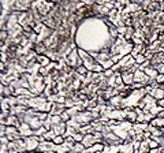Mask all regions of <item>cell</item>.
Here are the masks:
<instances>
[{"mask_svg": "<svg viewBox=\"0 0 164 153\" xmlns=\"http://www.w3.org/2000/svg\"><path fill=\"white\" fill-rule=\"evenodd\" d=\"M25 142H26V148H27V152H36L37 148L40 146V142L36 137H29V138H25Z\"/></svg>", "mask_w": 164, "mask_h": 153, "instance_id": "cell-1", "label": "cell"}, {"mask_svg": "<svg viewBox=\"0 0 164 153\" xmlns=\"http://www.w3.org/2000/svg\"><path fill=\"white\" fill-rule=\"evenodd\" d=\"M19 133H20V135H22V138H29V137H33V135H34V131L30 128V126L27 123L20 124Z\"/></svg>", "mask_w": 164, "mask_h": 153, "instance_id": "cell-2", "label": "cell"}, {"mask_svg": "<svg viewBox=\"0 0 164 153\" xmlns=\"http://www.w3.org/2000/svg\"><path fill=\"white\" fill-rule=\"evenodd\" d=\"M20 124H22V122H20V119L18 116H15V115H10V116L6 119V126H14L19 130Z\"/></svg>", "mask_w": 164, "mask_h": 153, "instance_id": "cell-3", "label": "cell"}, {"mask_svg": "<svg viewBox=\"0 0 164 153\" xmlns=\"http://www.w3.org/2000/svg\"><path fill=\"white\" fill-rule=\"evenodd\" d=\"M36 62L39 63L41 67H48L52 62H51V59L47 56V55H37L36 56Z\"/></svg>", "mask_w": 164, "mask_h": 153, "instance_id": "cell-4", "label": "cell"}, {"mask_svg": "<svg viewBox=\"0 0 164 153\" xmlns=\"http://www.w3.org/2000/svg\"><path fill=\"white\" fill-rule=\"evenodd\" d=\"M122 78H123V83H125L126 86H133L135 82L133 72H125V74H122Z\"/></svg>", "mask_w": 164, "mask_h": 153, "instance_id": "cell-5", "label": "cell"}, {"mask_svg": "<svg viewBox=\"0 0 164 153\" xmlns=\"http://www.w3.org/2000/svg\"><path fill=\"white\" fill-rule=\"evenodd\" d=\"M34 52H36L37 55H47L48 48H47L45 43H37L36 47H34Z\"/></svg>", "mask_w": 164, "mask_h": 153, "instance_id": "cell-6", "label": "cell"}, {"mask_svg": "<svg viewBox=\"0 0 164 153\" xmlns=\"http://www.w3.org/2000/svg\"><path fill=\"white\" fill-rule=\"evenodd\" d=\"M52 130L56 133V135H64V133H66L67 130V123H60V124H56V126H53Z\"/></svg>", "mask_w": 164, "mask_h": 153, "instance_id": "cell-7", "label": "cell"}, {"mask_svg": "<svg viewBox=\"0 0 164 153\" xmlns=\"http://www.w3.org/2000/svg\"><path fill=\"white\" fill-rule=\"evenodd\" d=\"M144 72H145L146 75H148L149 79H157V76H159V72H157V70L155 67H149L146 68V70H144Z\"/></svg>", "mask_w": 164, "mask_h": 153, "instance_id": "cell-8", "label": "cell"}, {"mask_svg": "<svg viewBox=\"0 0 164 153\" xmlns=\"http://www.w3.org/2000/svg\"><path fill=\"white\" fill-rule=\"evenodd\" d=\"M77 52H78V56H80V59H81L82 62H86V60H89V59L92 58V55L89 53L88 51L82 49V48H78V49H77Z\"/></svg>", "mask_w": 164, "mask_h": 153, "instance_id": "cell-9", "label": "cell"}, {"mask_svg": "<svg viewBox=\"0 0 164 153\" xmlns=\"http://www.w3.org/2000/svg\"><path fill=\"white\" fill-rule=\"evenodd\" d=\"M150 96H152L156 101L157 100H162V99H164V90L162 88H156V89H153V92Z\"/></svg>", "mask_w": 164, "mask_h": 153, "instance_id": "cell-10", "label": "cell"}, {"mask_svg": "<svg viewBox=\"0 0 164 153\" xmlns=\"http://www.w3.org/2000/svg\"><path fill=\"white\" fill-rule=\"evenodd\" d=\"M137 118H138V115L134 111H131V112H127V116H126V120L130 122V123H137Z\"/></svg>", "mask_w": 164, "mask_h": 153, "instance_id": "cell-11", "label": "cell"}, {"mask_svg": "<svg viewBox=\"0 0 164 153\" xmlns=\"http://www.w3.org/2000/svg\"><path fill=\"white\" fill-rule=\"evenodd\" d=\"M52 142L56 145V146H62V145H64V142H66V138H64L63 135H56Z\"/></svg>", "mask_w": 164, "mask_h": 153, "instance_id": "cell-12", "label": "cell"}, {"mask_svg": "<svg viewBox=\"0 0 164 153\" xmlns=\"http://www.w3.org/2000/svg\"><path fill=\"white\" fill-rule=\"evenodd\" d=\"M44 138H45V141H49V142H52L55 140V137H56V133H55L53 130H49V131H47L45 134L43 135Z\"/></svg>", "mask_w": 164, "mask_h": 153, "instance_id": "cell-13", "label": "cell"}, {"mask_svg": "<svg viewBox=\"0 0 164 153\" xmlns=\"http://www.w3.org/2000/svg\"><path fill=\"white\" fill-rule=\"evenodd\" d=\"M162 111H163V109H162V108H160V107H159V105H157V104H156V105H155V107H152V108H150V109H149V114H150V115H152V116H155V118H157V116H159V114H160V112H162Z\"/></svg>", "mask_w": 164, "mask_h": 153, "instance_id": "cell-14", "label": "cell"}, {"mask_svg": "<svg viewBox=\"0 0 164 153\" xmlns=\"http://www.w3.org/2000/svg\"><path fill=\"white\" fill-rule=\"evenodd\" d=\"M134 60H135V63L138 64V66H141V64H144L146 62V58H145V55L138 53L137 56H134Z\"/></svg>", "mask_w": 164, "mask_h": 153, "instance_id": "cell-15", "label": "cell"}, {"mask_svg": "<svg viewBox=\"0 0 164 153\" xmlns=\"http://www.w3.org/2000/svg\"><path fill=\"white\" fill-rule=\"evenodd\" d=\"M6 100H7V103H8L11 107L18 105V97H16V96H10V97H7Z\"/></svg>", "mask_w": 164, "mask_h": 153, "instance_id": "cell-16", "label": "cell"}, {"mask_svg": "<svg viewBox=\"0 0 164 153\" xmlns=\"http://www.w3.org/2000/svg\"><path fill=\"white\" fill-rule=\"evenodd\" d=\"M75 71H77V74H80V75H82V76H85V75L88 74V70L85 68V66H84V64L80 66V67H78Z\"/></svg>", "mask_w": 164, "mask_h": 153, "instance_id": "cell-17", "label": "cell"}, {"mask_svg": "<svg viewBox=\"0 0 164 153\" xmlns=\"http://www.w3.org/2000/svg\"><path fill=\"white\" fill-rule=\"evenodd\" d=\"M148 142H149V148H150V151H155V149H159V144L155 141V140H148Z\"/></svg>", "mask_w": 164, "mask_h": 153, "instance_id": "cell-18", "label": "cell"}, {"mask_svg": "<svg viewBox=\"0 0 164 153\" xmlns=\"http://www.w3.org/2000/svg\"><path fill=\"white\" fill-rule=\"evenodd\" d=\"M84 138H85V135L81 134V133H77V134L74 135V140H75V142H77V144H82Z\"/></svg>", "mask_w": 164, "mask_h": 153, "instance_id": "cell-19", "label": "cell"}, {"mask_svg": "<svg viewBox=\"0 0 164 153\" xmlns=\"http://www.w3.org/2000/svg\"><path fill=\"white\" fill-rule=\"evenodd\" d=\"M39 74H40L41 76H44V78H45V76L49 75V71H48L47 67H40V68H39Z\"/></svg>", "mask_w": 164, "mask_h": 153, "instance_id": "cell-20", "label": "cell"}, {"mask_svg": "<svg viewBox=\"0 0 164 153\" xmlns=\"http://www.w3.org/2000/svg\"><path fill=\"white\" fill-rule=\"evenodd\" d=\"M66 144L68 145V146L74 148V146H75V144H77V142H75L74 137H67V138H66Z\"/></svg>", "mask_w": 164, "mask_h": 153, "instance_id": "cell-21", "label": "cell"}, {"mask_svg": "<svg viewBox=\"0 0 164 153\" xmlns=\"http://www.w3.org/2000/svg\"><path fill=\"white\" fill-rule=\"evenodd\" d=\"M155 53H156V52H153V51H146V52H145L146 60H152V59L155 58Z\"/></svg>", "mask_w": 164, "mask_h": 153, "instance_id": "cell-22", "label": "cell"}, {"mask_svg": "<svg viewBox=\"0 0 164 153\" xmlns=\"http://www.w3.org/2000/svg\"><path fill=\"white\" fill-rule=\"evenodd\" d=\"M156 70H157V72H159L160 75H164V63H162V64H159L157 67H155Z\"/></svg>", "mask_w": 164, "mask_h": 153, "instance_id": "cell-23", "label": "cell"}, {"mask_svg": "<svg viewBox=\"0 0 164 153\" xmlns=\"http://www.w3.org/2000/svg\"><path fill=\"white\" fill-rule=\"evenodd\" d=\"M157 105H159L162 109H164V99H162V100H157Z\"/></svg>", "mask_w": 164, "mask_h": 153, "instance_id": "cell-24", "label": "cell"}, {"mask_svg": "<svg viewBox=\"0 0 164 153\" xmlns=\"http://www.w3.org/2000/svg\"><path fill=\"white\" fill-rule=\"evenodd\" d=\"M27 153H37V152H27Z\"/></svg>", "mask_w": 164, "mask_h": 153, "instance_id": "cell-25", "label": "cell"}]
</instances>
